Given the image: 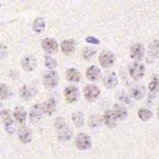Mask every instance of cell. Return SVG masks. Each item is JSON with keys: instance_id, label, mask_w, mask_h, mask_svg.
<instances>
[{"instance_id": "6da1fadb", "label": "cell", "mask_w": 159, "mask_h": 159, "mask_svg": "<svg viewBox=\"0 0 159 159\" xmlns=\"http://www.w3.org/2000/svg\"><path fill=\"white\" fill-rule=\"evenodd\" d=\"M127 115V112L124 109L108 111L104 116L105 124L110 128L114 127L117 124V120L125 119Z\"/></svg>"}, {"instance_id": "7a4b0ae2", "label": "cell", "mask_w": 159, "mask_h": 159, "mask_svg": "<svg viewBox=\"0 0 159 159\" xmlns=\"http://www.w3.org/2000/svg\"><path fill=\"white\" fill-rule=\"evenodd\" d=\"M145 68L143 64L135 62L132 63L129 68V73L132 78L135 81L142 79L145 75Z\"/></svg>"}, {"instance_id": "3957f363", "label": "cell", "mask_w": 159, "mask_h": 159, "mask_svg": "<svg viewBox=\"0 0 159 159\" xmlns=\"http://www.w3.org/2000/svg\"><path fill=\"white\" fill-rule=\"evenodd\" d=\"M44 114H48L46 103L37 104L30 111V120L32 122H35L39 120Z\"/></svg>"}, {"instance_id": "277c9868", "label": "cell", "mask_w": 159, "mask_h": 159, "mask_svg": "<svg viewBox=\"0 0 159 159\" xmlns=\"http://www.w3.org/2000/svg\"><path fill=\"white\" fill-rule=\"evenodd\" d=\"M44 85L48 88H53L58 83V75L55 71H49L46 72L43 77Z\"/></svg>"}, {"instance_id": "5b68a950", "label": "cell", "mask_w": 159, "mask_h": 159, "mask_svg": "<svg viewBox=\"0 0 159 159\" xmlns=\"http://www.w3.org/2000/svg\"><path fill=\"white\" fill-rule=\"evenodd\" d=\"M115 55L109 51L102 52L99 56V62L102 67L107 68L112 66L115 62Z\"/></svg>"}, {"instance_id": "8992f818", "label": "cell", "mask_w": 159, "mask_h": 159, "mask_svg": "<svg viewBox=\"0 0 159 159\" xmlns=\"http://www.w3.org/2000/svg\"><path fill=\"white\" fill-rule=\"evenodd\" d=\"M76 145L77 147L81 150H86L90 148L91 145L90 137L84 133L79 134L76 139Z\"/></svg>"}, {"instance_id": "52a82bcc", "label": "cell", "mask_w": 159, "mask_h": 159, "mask_svg": "<svg viewBox=\"0 0 159 159\" xmlns=\"http://www.w3.org/2000/svg\"><path fill=\"white\" fill-rule=\"evenodd\" d=\"M99 89L94 85L89 84L84 88V95L88 101L91 102L94 101L99 96Z\"/></svg>"}, {"instance_id": "ba28073f", "label": "cell", "mask_w": 159, "mask_h": 159, "mask_svg": "<svg viewBox=\"0 0 159 159\" xmlns=\"http://www.w3.org/2000/svg\"><path fill=\"white\" fill-rule=\"evenodd\" d=\"M79 96V92L77 88L73 86L67 87L64 91V97L69 103L75 102Z\"/></svg>"}, {"instance_id": "9c48e42d", "label": "cell", "mask_w": 159, "mask_h": 159, "mask_svg": "<svg viewBox=\"0 0 159 159\" xmlns=\"http://www.w3.org/2000/svg\"><path fill=\"white\" fill-rule=\"evenodd\" d=\"M43 49L48 53H53L58 50V44L55 40L52 38H45L42 42Z\"/></svg>"}, {"instance_id": "30bf717a", "label": "cell", "mask_w": 159, "mask_h": 159, "mask_svg": "<svg viewBox=\"0 0 159 159\" xmlns=\"http://www.w3.org/2000/svg\"><path fill=\"white\" fill-rule=\"evenodd\" d=\"M144 47L142 43H137L130 48V57L135 60H141L144 56Z\"/></svg>"}, {"instance_id": "8fae6325", "label": "cell", "mask_w": 159, "mask_h": 159, "mask_svg": "<svg viewBox=\"0 0 159 159\" xmlns=\"http://www.w3.org/2000/svg\"><path fill=\"white\" fill-rule=\"evenodd\" d=\"M76 43L73 39H68L63 40L60 44V48L62 52L66 55L72 53L76 48Z\"/></svg>"}, {"instance_id": "7c38bea8", "label": "cell", "mask_w": 159, "mask_h": 159, "mask_svg": "<svg viewBox=\"0 0 159 159\" xmlns=\"http://www.w3.org/2000/svg\"><path fill=\"white\" fill-rule=\"evenodd\" d=\"M102 81L104 85L109 89L114 88L117 84V78L116 73L114 72L106 73L104 76Z\"/></svg>"}, {"instance_id": "4fadbf2b", "label": "cell", "mask_w": 159, "mask_h": 159, "mask_svg": "<svg viewBox=\"0 0 159 159\" xmlns=\"http://www.w3.org/2000/svg\"><path fill=\"white\" fill-rule=\"evenodd\" d=\"M18 137L22 143H29L32 140V132L27 127H20L18 130Z\"/></svg>"}, {"instance_id": "5bb4252c", "label": "cell", "mask_w": 159, "mask_h": 159, "mask_svg": "<svg viewBox=\"0 0 159 159\" xmlns=\"http://www.w3.org/2000/svg\"><path fill=\"white\" fill-rule=\"evenodd\" d=\"M37 66L36 58L32 56L25 57L22 61V66L25 71H32Z\"/></svg>"}, {"instance_id": "9a60e30c", "label": "cell", "mask_w": 159, "mask_h": 159, "mask_svg": "<svg viewBox=\"0 0 159 159\" xmlns=\"http://www.w3.org/2000/svg\"><path fill=\"white\" fill-rule=\"evenodd\" d=\"M101 75V70L96 66H91L86 70V76L91 81L98 80Z\"/></svg>"}, {"instance_id": "2e32d148", "label": "cell", "mask_w": 159, "mask_h": 159, "mask_svg": "<svg viewBox=\"0 0 159 159\" xmlns=\"http://www.w3.org/2000/svg\"><path fill=\"white\" fill-rule=\"evenodd\" d=\"M14 116L16 120L20 124H24L26 120V112L23 107L17 106L14 109Z\"/></svg>"}, {"instance_id": "e0dca14e", "label": "cell", "mask_w": 159, "mask_h": 159, "mask_svg": "<svg viewBox=\"0 0 159 159\" xmlns=\"http://www.w3.org/2000/svg\"><path fill=\"white\" fill-rule=\"evenodd\" d=\"M80 73L75 68H70L66 72V78L68 81L76 83L80 80Z\"/></svg>"}, {"instance_id": "ac0fdd59", "label": "cell", "mask_w": 159, "mask_h": 159, "mask_svg": "<svg viewBox=\"0 0 159 159\" xmlns=\"http://www.w3.org/2000/svg\"><path fill=\"white\" fill-rule=\"evenodd\" d=\"M145 94V88L142 86H137L133 88L130 91V96L135 100L142 99Z\"/></svg>"}, {"instance_id": "d6986e66", "label": "cell", "mask_w": 159, "mask_h": 159, "mask_svg": "<svg viewBox=\"0 0 159 159\" xmlns=\"http://www.w3.org/2000/svg\"><path fill=\"white\" fill-rule=\"evenodd\" d=\"M2 117L4 120L6 130L9 134H12L14 132V122L11 119V117L9 116V113L6 111L2 112Z\"/></svg>"}, {"instance_id": "ffe728a7", "label": "cell", "mask_w": 159, "mask_h": 159, "mask_svg": "<svg viewBox=\"0 0 159 159\" xmlns=\"http://www.w3.org/2000/svg\"><path fill=\"white\" fill-rule=\"evenodd\" d=\"M36 94V89L33 86H24L20 90L21 96L26 99H31Z\"/></svg>"}, {"instance_id": "44dd1931", "label": "cell", "mask_w": 159, "mask_h": 159, "mask_svg": "<svg viewBox=\"0 0 159 159\" xmlns=\"http://www.w3.org/2000/svg\"><path fill=\"white\" fill-rule=\"evenodd\" d=\"M159 88V76L158 75H155L152 77V80L148 84V90L150 91V94H155L158 91Z\"/></svg>"}, {"instance_id": "7402d4cb", "label": "cell", "mask_w": 159, "mask_h": 159, "mask_svg": "<svg viewBox=\"0 0 159 159\" xmlns=\"http://www.w3.org/2000/svg\"><path fill=\"white\" fill-rule=\"evenodd\" d=\"M148 53L154 58H159V41L155 40L148 46Z\"/></svg>"}, {"instance_id": "603a6c76", "label": "cell", "mask_w": 159, "mask_h": 159, "mask_svg": "<svg viewBox=\"0 0 159 159\" xmlns=\"http://www.w3.org/2000/svg\"><path fill=\"white\" fill-rule=\"evenodd\" d=\"M139 117L143 121L149 120L153 117L152 112L147 108L141 107L139 109L137 112Z\"/></svg>"}, {"instance_id": "cb8c5ba5", "label": "cell", "mask_w": 159, "mask_h": 159, "mask_svg": "<svg viewBox=\"0 0 159 159\" xmlns=\"http://www.w3.org/2000/svg\"><path fill=\"white\" fill-rule=\"evenodd\" d=\"M45 27V22L42 17H39L35 20L33 24V29L35 32L40 33Z\"/></svg>"}, {"instance_id": "d4e9b609", "label": "cell", "mask_w": 159, "mask_h": 159, "mask_svg": "<svg viewBox=\"0 0 159 159\" xmlns=\"http://www.w3.org/2000/svg\"><path fill=\"white\" fill-rule=\"evenodd\" d=\"M72 119L77 127H81L84 124V118L81 112H77L73 114Z\"/></svg>"}, {"instance_id": "484cf974", "label": "cell", "mask_w": 159, "mask_h": 159, "mask_svg": "<svg viewBox=\"0 0 159 159\" xmlns=\"http://www.w3.org/2000/svg\"><path fill=\"white\" fill-rule=\"evenodd\" d=\"M95 53L96 52L94 50L93 48L91 47H86L83 49L82 56L84 59L88 60L90 59L93 56V55H94Z\"/></svg>"}, {"instance_id": "4316f807", "label": "cell", "mask_w": 159, "mask_h": 159, "mask_svg": "<svg viewBox=\"0 0 159 159\" xmlns=\"http://www.w3.org/2000/svg\"><path fill=\"white\" fill-rule=\"evenodd\" d=\"M44 62H45V66L47 68H50V69H52V68H55L57 65V63L56 60L53 58H52L51 57H48V56L45 57Z\"/></svg>"}, {"instance_id": "83f0119b", "label": "cell", "mask_w": 159, "mask_h": 159, "mask_svg": "<svg viewBox=\"0 0 159 159\" xmlns=\"http://www.w3.org/2000/svg\"><path fill=\"white\" fill-rule=\"evenodd\" d=\"M9 96V90L7 87L4 84L1 85V99L2 100Z\"/></svg>"}, {"instance_id": "f1b7e54d", "label": "cell", "mask_w": 159, "mask_h": 159, "mask_svg": "<svg viewBox=\"0 0 159 159\" xmlns=\"http://www.w3.org/2000/svg\"><path fill=\"white\" fill-rule=\"evenodd\" d=\"M86 40L87 42L89 43H93V44H98L99 43V41L96 39L94 38L92 36H89L86 39Z\"/></svg>"}, {"instance_id": "f546056e", "label": "cell", "mask_w": 159, "mask_h": 159, "mask_svg": "<svg viewBox=\"0 0 159 159\" xmlns=\"http://www.w3.org/2000/svg\"><path fill=\"white\" fill-rule=\"evenodd\" d=\"M157 116H158V118L159 119V106H158V107L157 109Z\"/></svg>"}]
</instances>
